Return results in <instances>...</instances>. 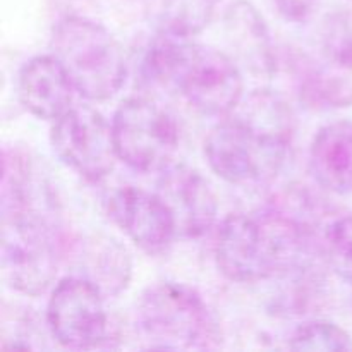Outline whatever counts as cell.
I'll return each instance as SVG.
<instances>
[{
	"label": "cell",
	"instance_id": "8992f818",
	"mask_svg": "<svg viewBox=\"0 0 352 352\" xmlns=\"http://www.w3.org/2000/svg\"><path fill=\"white\" fill-rule=\"evenodd\" d=\"M117 157L141 174H160L170 167L179 150L174 116L141 96L124 100L112 119Z\"/></svg>",
	"mask_w": 352,
	"mask_h": 352
},
{
	"label": "cell",
	"instance_id": "9c48e42d",
	"mask_svg": "<svg viewBox=\"0 0 352 352\" xmlns=\"http://www.w3.org/2000/svg\"><path fill=\"white\" fill-rule=\"evenodd\" d=\"M302 95L325 109L352 107V23L333 14L323 24L316 57L302 76Z\"/></svg>",
	"mask_w": 352,
	"mask_h": 352
},
{
	"label": "cell",
	"instance_id": "5bb4252c",
	"mask_svg": "<svg viewBox=\"0 0 352 352\" xmlns=\"http://www.w3.org/2000/svg\"><path fill=\"white\" fill-rule=\"evenodd\" d=\"M223 30L232 50L251 72L270 76L275 71V50L263 16L248 0H236L223 14Z\"/></svg>",
	"mask_w": 352,
	"mask_h": 352
},
{
	"label": "cell",
	"instance_id": "4fadbf2b",
	"mask_svg": "<svg viewBox=\"0 0 352 352\" xmlns=\"http://www.w3.org/2000/svg\"><path fill=\"white\" fill-rule=\"evenodd\" d=\"M309 172L325 191L352 195V122L323 126L309 146Z\"/></svg>",
	"mask_w": 352,
	"mask_h": 352
},
{
	"label": "cell",
	"instance_id": "2e32d148",
	"mask_svg": "<svg viewBox=\"0 0 352 352\" xmlns=\"http://www.w3.org/2000/svg\"><path fill=\"white\" fill-rule=\"evenodd\" d=\"M217 0H160L158 30L192 38L201 33L215 14Z\"/></svg>",
	"mask_w": 352,
	"mask_h": 352
},
{
	"label": "cell",
	"instance_id": "52a82bcc",
	"mask_svg": "<svg viewBox=\"0 0 352 352\" xmlns=\"http://www.w3.org/2000/svg\"><path fill=\"white\" fill-rule=\"evenodd\" d=\"M52 337L65 349H96L109 339L105 296L88 278L69 275L52 291L47 305Z\"/></svg>",
	"mask_w": 352,
	"mask_h": 352
},
{
	"label": "cell",
	"instance_id": "7a4b0ae2",
	"mask_svg": "<svg viewBox=\"0 0 352 352\" xmlns=\"http://www.w3.org/2000/svg\"><path fill=\"white\" fill-rule=\"evenodd\" d=\"M148 81L179 93L196 112L227 117L243 100L244 81L222 50L158 30L143 58Z\"/></svg>",
	"mask_w": 352,
	"mask_h": 352
},
{
	"label": "cell",
	"instance_id": "e0dca14e",
	"mask_svg": "<svg viewBox=\"0 0 352 352\" xmlns=\"http://www.w3.org/2000/svg\"><path fill=\"white\" fill-rule=\"evenodd\" d=\"M323 261L352 285V215H333L322 230Z\"/></svg>",
	"mask_w": 352,
	"mask_h": 352
},
{
	"label": "cell",
	"instance_id": "d6986e66",
	"mask_svg": "<svg viewBox=\"0 0 352 352\" xmlns=\"http://www.w3.org/2000/svg\"><path fill=\"white\" fill-rule=\"evenodd\" d=\"M322 0H274L278 14L284 17L287 23L301 24L313 17V14L318 10Z\"/></svg>",
	"mask_w": 352,
	"mask_h": 352
},
{
	"label": "cell",
	"instance_id": "9a60e30c",
	"mask_svg": "<svg viewBox=\"0 0 352 352\" xmlns=\"http://www.w3.org/2000/svg\"><path fill=\"white\" fill-rule=\"evenodd\" d=\"M79 275L88 278L105 298H113L126 291L133 277V260L126 246L113 237H89L81 244Z\"/></svg>",
	"mask_w": 352,
	"mask_h": 352
},
{
	"label": "cell",
	"instance_id": "ac0fdd59",
	"mask_svg": "<svg viewBox=\"0 0 352 352\" xmlns=\"http://www.w3.org/2000/svg\"><path fill=\"white\" fill-rule=\"evenodd\" d=\"M292 351H352V337L342 327L325 320L299 325L289 340Z\"/></svg>",
	"mask_w": 352,
	"mask_h": 352
},
{
	"label": "cell",
	"instance_id": "30bf717a",
	"mask_svg": "<svg viewBox=\"0 0 352 352\" xmlns=\"http://www.w3.org/2000/svg\"><path fill=\"white\" fill-rule=\"evenodd\" d=\"M107 206L112 222L151 256L167 253L177 237L172 213L157 191L120 186L110 195Z\"/></svg>",
	"mask_w": 352,
	"mask_h": 352
},
{
	"label": "cell",
	"instance_id": "ba28073f",
	"mask_svg": "<svg viewBox=\"0 0 352 352\" xmlns=\"http://www.w3.org/2000/svg\"><path fill=\"white\" fill-rule=\"evenodd\" d=\"M50 140L62 164L86 181L105 179L119 160L112 122L89 105H72L58 117Z\"/></svg>",
	"mask_w": 352,
	"mask_h": 352
},
{
	"label": "cell",
	"instance_id": "6da1fadb",
	"mask_svg": "<svg viewBox=\"0 0 352 352\" xmlns=\"http://www.w3.org/2000/svg\"><path fill=\"white\" fill-rule=\"evenodd\" d=\"M296 117L289 103L270 89H256L205 138L210 168L234 186L274 181L292 146Z\"/></svg>",
	"mask_w": 352,
	"mask_h": 352
},
{
	"label": "cell",
	"instance_id": "7c38bea8",
	"mask_svg": "<svg viewBox=\"0 0 352 352\" xmlns=\"http://www.w3.org/2000/svg\"><path fill=\"white\" fill-rule=\"evenodd\" d=\"M17 91L24 109L43 120H55L72 107L74 86L55 55H38L23 65Z\"/></svg>",
	"mask_w": 352,
	"mask_h": 352
},
{
	"label": "cell",
	"instance_id": "3957f363",
	"mask_svg": "<svg viewBox=\"0 0 352 352\" xmlns=\"http://www.w3.org/2000/svg\"><path fill=\"white\" fill-rule=\"evenodd\" d=\"M136 325L151 349L205 351L222 342V330L205 299L188 284L155 282L138 301Z\"/></svg>",
	"mask_w": 352,
	"mask_h": 352
},
{
	"label": "cell",
	"instance_id": "277c9868",
	"mask_svg": "<svg viewBox=\"0 0 352 352\" xmlns=\"http://www.w3.org/2000/svg\"><path fill=\"white\" fill-rule=\"evenodd\" d=\"M52 54L67 72L76 93L88 102H105L126 81L122 47L107 28L82 16H65L52 33Z\"/></svg>",
	"mask_w": 352,
	"mask_h": 352
},
{
	"label": "cell",
	"instance_id": "5b68a950",
	"mask_svg": "<svg viewBox=\"0 0 352 352\" xmlns=\"http://www.w3.org/2000/svg\"><path fill=\"white\" fill-rule=\"evenodd\" d=\"M62 254L57 223L40 205L2 217V272L14 291L43 294L57 278Z\"/></svg>",
	"mask_w": 352,
	"mask_h": 352
},
{
	"label": "cell",
	"instance_id": "8fae6325",
	"mask_svg": "<svg viewBox=\"0 0 352 352\" xmlns=\"http://www.w3.org/2000/svg\"><path fill=\"white\" fill-rule=\"evenodd\" d=\"M157 192L175 222L177 236L205 237L219 219V199L212 184L196 168L172 164L160 172Z\"/></svg>",
	"mask_w": 352,
	"mask_h": 352
}]
</instances>
